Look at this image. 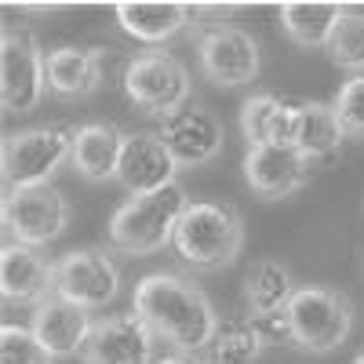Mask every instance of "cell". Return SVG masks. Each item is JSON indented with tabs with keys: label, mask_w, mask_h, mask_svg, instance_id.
I'll use <instances>...</instances> for the list:
<instances>
[{
	"label": "cell",
	"mask_w": 364,
	"mask_h": 364,
	"mask_svg": "<svg viewBox=\"0 0 364 364\" xmlns=\"http://www.w3.org/2000/svg\"><path fill=\"white\" fill-rule=\"evenodd\" d=\"M132 306L154 328V336L178 353H204L219 328V314L200 284L168 269L146 273L132 291Z\"/></svg>",
	"instance_id": "cell-1"
},
{
	"label": "cell",
	"mask_w": 364,
	"mask_h": 364,
	"mask_svg": "<svg viewBox=\"0 0 364 364\" xmlns=\"http://www.w3.org/2000/svg\"><path fill=\"white\" fill-rule=\"evenodd\" d=\"M190 193L171 182V186L146 193V197H128L113 211L109 219V248L124 255H157L161 248L175 245L178 219L190 208Z\"/></svg>",
	"instance_id": "cell-2"
},
{
	"label": "cell",
	"mask_w": 364,
	"mask_h": 364,
	"mask_svg": "<svg viewBox=\"0 0 364 364\" xmlns=\"http://www.w3.org/2000/svg\"><path fill=\"white\" fill-rule=\"evenodd\" d=\"M245 248V219L233 204L223 200H193L175 230L178 259L197 273L226 269Z\"/></svg>",
	"instance_id": "cell-3"
},
{
	"label": "cell",
	"mask_w": 364,
	"mask_h": 364,
	"mask_svg": "<svg viewBox=\"0 0 364 364\" xmlns=\"http://www.w3.org/2000/svg\"><path fill=\"white\" fill-rule=\"evenodd\" d=\"M284 321H288L291 346H299L302 353H331L350 339L353 306L336 288L306 284V288H295L288 310H284Z\"/></svg>",
	"instance_id": "cell-4"
},
{
	"label": "cell",
	"mask_w": 364,
	"mask_h": 364,
	"mask_svg": "<svg viewBox=\"0 0 364 364\" xmlns=\"http://www.w3.org/2000/svg\"><path fill=\"white\" fill-rule=\"evenodd\" d=\"M124 95L146 117H171L190 102V70L171 51H142L124 66Z\"/></svg>",
	"instance_id": "cell-5"
},
{
	"label": "cell",
	"mask_w": 364,
	"mask_h": 364,
	"mask_svg": "<svg viewBox=\"0 0 364 364\" xmlns=\"http://www.w3.org/2000/svg\"><path fill=\"white\" fill-rule=\"evenodd\" d=\"M70 226V200L51 182L4 190V230L15 245L44 248Z\"/></svg>",
	"instance_id": "cell-6"
},
{
	"label": "cell",
	"mask_w": 364,
	"mask_h": 364,
	"mask_svg": "<svg viewBox=\"0 0 364 364\" xmlns=\"http://www.w3.org/2000/svg\"><path fill=\"white\" fill-rule=\"evenodd\" d=\"M77 128L66 124H44V128H22L4 139V190L11 186H37L48 182L73 154Z\"/></svg>",
	"instance_id": "cell-7"
},
{
	"label": "cell",
	"mask_w": 364,
	"mask_h": 364,
	"mask_svg": "<svg viewBox=\"0 0 364 364\" xmlns=\"http://www.w3.org/2000/svg\"><path fill=\"white\" fill-rule=\"evenodd\" d=\"M48 51H41L37 37L29 29H4L0 41V95L8 113H33L48 91Z\"/></svg>",
	"instance_id": "cell-8"
},
{
	"label": "cell",
	"mask_w": 364,
	"mask_h": 364,
	"mask_svg": "<svg viewBox=\"0 0 364 364\" xmlns=\"http://www.w3.org/2000/svg\"><path fill=\"white\" fill-rule=\"evenodd\" d=\"M120 291V266L102 248H73L55 259V295L77 302L80 310H106Z\"/></svg>",
	"instance_id": "cell-9"
},
{
	"label": "cell",
	"mask_w": 364,
	"mask_h": 364,
	"mask_svg": "<svg viewBox=\"0 0 364 364\" xmlns=\"http://www.w3.org/2000/svg\"><path fill=\"white\" fill-rule=\"evenodd\" d=\"M197 58H200V73L219 84V87H240L252 84L262 70V55H259V41L240 26H211L197 44Z\"/></svg>",
	"instance_id": "cell-10"
},
{
	"label": "cell",
	"mask_w": 364,
	"mask_h": 364,
	"mask_svg": "<svg viewBox=\"0 0 364 364\" xmlns=\"http://www.w3.org/2000/svg\"><path fill=\"white\" fill-rule=\"evenodd\" d=\"M157 135L164 139L168 154L175 157L178 168H197V164L215 161L223 154V146H226L223 120L211 113L204 102H186L171 117H164Z\"/></svg>",
	"instance_id": "cell-11"
},
{
	"label": "cell",
	"mask_w": 364,
	"mask_h": 364,
	"mask_svg": "<svg viewBox=\"0 0 364 364\" xmlns=\"http://www.w3.org/2000/svg\"><path fill=\"white\" fill-rule=\"evenodd\" d=\"M157 336L139 314H113L95 321L80 350L84 364H157Z\"/></svg>",
	"instance_id": "cell-12"
},
{
	"label": "cell",
	"mask_w": 364,
	"mask_h": 364,
	"mask_svg": "<svg viewBox=\"0 0 364 364\" xmlns=\"http://www.w3.org/2000/svg\"><path fill=\"white\" fill-rule=\"evenodd\" d=\"M240 168H245V182L266 200L291 197L317 171V164L291 146H248Z\"/></svg>",
	"instance_id": "cell-13"
},
{
	"label": "cell",
	"mask_w": 364,
	"mask_h": 364,
	"mask_svg": "<svg viewBox=\"0 0 364 364\" xmlns=\"http://www.w3.org/2000/svg\"><path fill=\"white\" fill-rule=\"evenodd\" d=\"M175 157L168 154V146L157 132H132L124 135V149H120V168L117 182L124 186L132 197L157 193L175 182Z\"/></svg>",
	"instance_id": "cell-14"
},
{
	"label": "cell",
	"mask_w": 364,
	"mask_h": 364,
	"mask_svg": "<svg viewBox=\"0 0 364 364\" xmlns=\"http://www.w3.org/2000/svg\"><path fill=\"white\" fill-rule=\"evenodd\" d=\"M0 291L8 302L37 306L48 295H55V262L41 255V248H26L8 240L0 252Z\"/></svg>",
	"instance_id": "cell-15"
},
{
	"label": "cell",
	"mask_w": 364,
	"mask_h": 364,
	"mask_svg": "<svg viewBox=\"0 0 364 364\" xmlns=\"http://www.w3.org/2000/svg\"><path fill=\"white\" fill-rule=\"evenodd\" d=\"M33 336L44 343V350L58 360V357H77L91 336V321L87 310H80L77 302L63 299V295H48L44 302L33 306Z\"/></svg>",
	"instance_id": "cell-16"
},
{
	"label": "cell",
	"mask_w": 364,
	"mask_h": 364,
	"mask_svg": "<svg viewBox=\"0 0 364 364\" xmlns=\"http://www.w3.org/2000/svg\"><path fill=\"white\" fill-rule=\"evenodd\" d=\"M113 11L120 29L142 44H168L193 18V4H175V0H124Z\"/></svg>",
	"instance_id": "cell-17"
},
{
	"label": "cell",
	"mask_w": 364,
	"mask_h": 364,
	"mask_svg": "<svg viewBox=\"0 0 364 364\" xmlns=\"http://www.w3.org/2000/svg\"><path fill=\"white\" fill-rule=\"evenodd\" d=\"M120 149H124V132L117 124H106V120L80 124L73 135L70 164L87 182H109L117 178V168H120Z\"/></svg>",
	"instance_id": "cell-18"
},
{
	"label": "cell",
	"mask_w": 364,
	"mask_h": 364,
	"mask_svg": "<svg viewBox=\"0 0 364 364\" xmlns=\"http://www.w3.org/2000/svg\"><path fill=\"white\" fill-rule=\"evenodd\" d=\"M48 91L58 99H84L102 84V51L99 48H51L48 58Z\"/></svg>",
	"instance_id": "cell-19"
},
{
	"label": "cell",
	"mask_w": 364,
	"mask_h": 364,
	"mask_svg": "<svg viewBox=\"0 0 364 364\" xmlns=\"http://www.w3.org/2000/svg\"><path fill=\"white\" fill-rule=\"evenodd\" d=\"M295 128V102L259 91L240 102V135L248 146H291Z\"/></svg>",
	"instance_id": "cell-20"
},
{
	"label": "cell",
	"mask_w": 364,
	"mask_h": 364,
	"mask_svg": "<svg viewBox=\"0 0 364 364\" xmlns=\"http://www.w3.org/2000/svg\"><path fill=\"white\" fill-rule=\"evenodd\" d=\"M240 291H245V306L255 321H266V317H277L288 310V302L295 295V281L288 266L273 262V259H259L245 269V284H240Z\"/></svg>",
	"instance_id": "cell-21"
},
{
	"label": "cell",
	"mask_w": 364,
	"mask_h": 364,
	"mask_svg": "<svg viewBox=\"0 0 364 364\" xmlns=\"http://www.w3.org/2000/svg\"><path fill=\"white\" fill-rule=\"evenodd\" d=\"M346 132L339 124L336 109L328 102H295V128H291V149H299L302 157H310L314 164L331 157L343 146Z\"/></svg>",
	"instance_id": "cell-22"
},
{
	"label": "cell",
	"mask_w": 364,
	"mask_h": 364,
	"mask_svg": "<svg viewBox=\"0 0 364 364\" xmlns=\"http://www.w3.org/2000/svg\"><path fill=\"white\" fill-rule=\"evenodd\" d=\"M346 4H328V0H291L281 4V26L299 48H328L336 26L343 22Z\"/></svg>",
	"instance_id": "cell-23"
},
{
	"label": "cell",
	"mask_w": 364,
	"mask_h": 364,
	"mask_svg": "<svg viewBox=\"0 0 364 364\" xmlns=\"http://www.w3.org/2000/svg\"><path fill=\"white\" fill-rule=\"evenodd\" d=\"M266 346L262 324L252 314L219 317V328L204 350V364H255Z\"/></svg>",
	"instance_id": "cell-24"
},
{
	"label": "cell",
	"mask_w": 364,
	"mask_h": 364,
	"mask_svg": "<svg viewBox=\"0 0 364 364\" xmlns=\"http://www.w3.org/2000/svg\"><path fill=\"white\" fill-rule=\"evenodd\" d=\"M328 55L336 66L364 70V4H346L343 22L336 26V33H331Z\"/></svg>",
	"instance_id": "cell-25"
},
{
	"label": "cell",
	"mask_w": 364,
	"mask_h": 364,
	"mask_svg": "<svg viewBox=\"0 0 364 364\" xmlns=\"http://www.w3.org/2000/svg\"><path fill=\"white\" fill-rule=\"evenodd\" d=\"M55 357L33 336V328L4 324L0 328V364H51Z\"/></svg>",
	"instance_id": "cell-26"
},
{
	"label": "cell",
	"mask_w": 364,
	"mask_h": 364,
	"mask_svg": "<svg viewBox=\"0 0 364 364\" xmlns=\"http://www.w3.org/2000/svg\"><path fill=\"white\" fill-rule=\"evenodd\" d=\"M331 109H336L339 124L350 139H364V73H353L350 80H343Z\"/></svg>",
	"instance_id": "cell-27"
},
{
	"label": "cell",
	"mask_w": 364,
	"mask_h": 364,
	"mask_svg": "<svg viewBox=\"0 0 364 364\" xmlns=\"http://www.w3.org/2000/svg\"><path fill=\"white\" fill-rule=\"evenodd\" d=\"M157 364H204V357L200 353H178V350H171V353L157 357Z\"/></svg>",
	"instance_id": "cell-28"
},
{
	"label": "cell",
	"mask_w": 364,
	"mask_h": 364,
	"mask_svg": "<svg viewBox=\"0 0 364 364\" xmlns=\"http://www.w3.org/2000/svg\"><path fill=\"white\" fill-rule=\"evenodd\" d=\"M353 364H364V350H360V353H357V357H353Z\"/></svg>",
	"instance_id": "cell-29"
}]
</instances>
